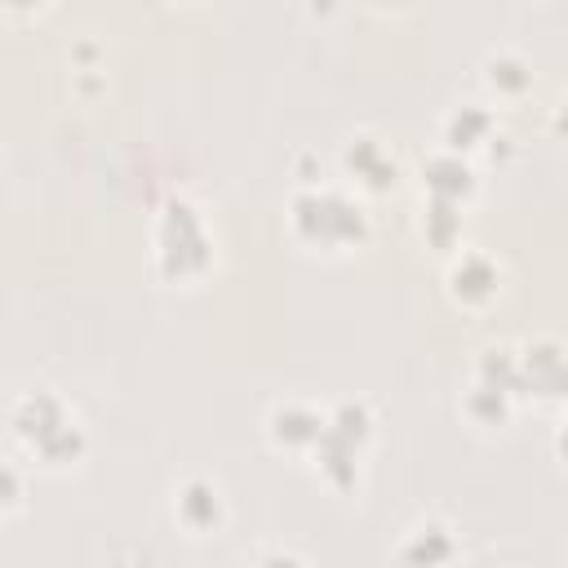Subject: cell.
Masks as SVG:
<instances>
[{
  "mask_svg": "<svg viewBox=\"0 0 568 568\" xmlns=\"http://www.w3.org/2000/svg\"><path fill=\"white\" fill-rule=\"evenodd\" d=\"M328 430H337V435H346L351 444L368 448V439H373V430H377V417H373L368 399H342V404L328 408Z\"/></svg>",
  "mask_w": 568,
  "mask_h": 568,
  "instance_id": "17",
  "label": "cell"
},
{
  "mask_svg": "<svg viewBox=\"0 0 568 568\" xmlns=\"http://www.w3.org/2000/svg\"><path fill=\"white\" fill-rule=\"evenodd\" d=\"M18 506H22V475H18V466H4V475H0V510L13 515Z\"/></svg>",
  "mask_w": 568,
  "mask_h": 568,
  "instance_id": "19",
  "label": "cell"
},
{
  "mask_svg": "<svg viewBox=\"0 0 568 568\" xmlns=\"http://www.w3.org/2000/svg\"><path fill=\"white\" fill-rule=\"evenodd\" d=\"M422 186H426V195L466 204L475 195V186H479V169H475V160L466 151L435 146L430 155H422Z\"/></svg>",
  "mask_w": 568,
  "mask_h": 568,
  "instance_id": "7",
  "label": "cell"
},
{
  "mask_svg": "<svg viewBox=\"0 0 568 568\" xmlns=\"http://www.w3.org/2000/svg\"><path fill=\"white\" fill-rule=\"evenodd\" d=\"M484 84L497 93V98H519L532 89V62L515 49H497L484 58Z\"/></svg>",
  "mask_w": 568,
  "mask_h": 568,
  "instance_id": "13",
  "label": "cell"
},
{
  "mask_svg": "<svg viewBox=\"0 0 568 568\" xmlns=\"http://www.w3.org/2000/svg\"><path fill=\"white\" fill-rule=\"evenodd\" d=\"M462 408H466V417L479 422V426H501V422L510 417V408H515V390L470 377V386H466V395H462Z\"/></svg>",
  "mask_w": 568,
  "mask_h": 568,
  "instance_id": "15",
  "label": "cell"
},
{
  "mask_svg": "<svg viewBox=\"0 0 568 568\" xmlns=\"http://www.w3.org/2000/svg\"><path fill=\"white\" fill-rule=\"evenodd\" d=\"M213 266V235L191 195H169L155 213V271L164 280H195Z\"/></svg>",
  "mask_w": 568,
  "mask_h": 568,
  "instance_id": "2",
  "label": "cell"
},
{
  "mask_svg": "<svg viewBox=\"0 0 568 568\" xmlns=\"http://www.w3.org/2000/svg\"><path fill=\"white\" fill-rule=\"evenodd\" d=\"M324 426H328V413L315 408L311 399H280V404L266 413V435H271V444L284 448V453H311V448L320 444Z\"/></svg>",
  "mask_w": 568,
  "mask_h": 568,
  "instance_id": "6",
  "label": "cell"
},
{
  "mask_svg": "<svg viewBox=\"0 0 568 568\" xmlns=\"http://www.w3.org/2000/svg\"><path fill=\"white\" fill-rule=\"evenodd\" d=\"M288 231L311 248H351L368 235V213L351 191L311 182L288 195Z\"/></svg>",
  "mask_w": 568,
  "mask_h": 568,
  "instance_id": "1",
  "label": "cell"
},
{
  "mask_svg": "<svg viewBox=\"0 0 568 568\" xmlns=\"http://www.w3.org/2000/svg\"><path fill=\"white\" fill-rule=\"evenodd\" d=\"M462 204L457 200H439V195H426L422 204V235L435 244V248H457L462 244Z\"/></svg>",
  "mask_w": 568,
  "mask_h": 568,
  "instance_id": "16",
  "label": "cell"
},
{
  "mask_svg": "<svg viewBox=\"0 0 568 568\" xmlns=\"http://www.w3.org/2000/svg\"><path fill=\"white\" fill-rule=\"evenodd\" d=\"M311 457H315V470H320L337 493H351V488L359 484V457H364V448L351 444L346 435H337V430L324 426V435H320V444L311 448Z\"/></svg>",
  "mask_w": 568,
  "mask_h": 568,
  "instance_id": "10",
  "label": "cell"
},
{
  "mask_svg": "<svg viewBox=\"0 0 568 568\" xmlns=\"http://www.w3.org/2000/svg\"><path fill=\"white\" fill-rule=\"evenodd\" d=\"M399 559L404 564H448V559H457V537H453L448 524L422 519L417 528H408V537L399 546Z\"/></svg>",
  "mask_w": 568,
  "mask_h": 568,
  "instance_id": "12",
  "label": "cell"
},
{
  "mask_svg": "<svg viewBox=\"0 0 568 568\" xmlns=\"http://www.w3.org/2000/svg\"><path fill=\"white\" fill-rule=\"evenodd\" d=\"M173 515H178V524H182L191 537H204V532L222 528V519H226L222 488H217L213 479H204V475L182 479V484L173 488Z\"/></svg>",
  "mask_w": 568,
  "mask_h": 568,
  "instance_id": "8",
  "label": "cell"
},
{
  "mask_svg": "<svg viewBox=\"0 0 568 568\" xmlns=\"http://www.w3.org/2000/svg\"><path fill=\"white\" fill-rule=\"evenodd\" d=\"M519 395L568 404V346L555 337H532L519 346Z\"/></svg>",
  "mask_w": 568,
  "mask_h": 568,
  "instance_id": "3",
  "label": "cell"
},
{
  "mask_svg": "<svg viewBox=\"0 0 568 568\" xmlns=\"http://www.w3.org/2000/svg\"><path fill=\"white\" fill-rule=\"evenodd\" d=\"M555 453L568 462V408H564V417H559V426H555Z\"/></svg>",
  "mask_w": 568,
  "mask_h": 568,
  "instance_id": "20",
  "label": "cell"
},
{
  "mask_svg": "<svg viewBox=\"0 0 568 568\" xmlns=\"http://www.w3.org/2000/svg\"><path fill=\"white\" fill-rule=\"evenodd\" d=\"M342 169L364 186V191H390L399 182V164L386 151V142H377L373 133H355L342 146Z\"/></svg>",
  "mask_w": 568,
  "mask_h": 568,
  "instance_id": "9",
  "label": "cell"
},
{
  "mask_svg": "<svg viewBox=\"0 0 568 568\" xmlns=\"http://www.w3.org/2000/svg\"><path fill=\"white\" fill-rule=\"evenodd\" d=\"M444 284L457 306H488L501 293V262L484 248H462L448 257Z\"/></svg>",
  "mask_w": 568,
  "mask_h": 568,
  "instance_id": "4",
  "label": "cell"
},
{
  "mask_svg": "<svg viewBox=\"0 0 568 568\" xmlns=\"http://www.w3.org/2000/svg\"><path fill=\"white\" fill-rule=\"evenodd\" d=\"M555 129H559V133L568 138V98H564V102L555 106Z\"/></svg>",
  "mask_w": 568,
  "mask_h": 568,
  "instance_id": "21",
  "label": "cell"
},
{
  "mask_svg": "<svg viewBox=\"0 0 568 568\" xmlns=\"http://www.w3.org/2000/svg\"><path fill=\"white\" fill-rule=\"evenodd\" d=\"M444 146H453V151H475V146H484V142H493V133H497V120H493V111L488 106H479V102H457L448 115H444Z\"/></svg>",
  "mask_w": 568,
  "mask_h": 568,
  "instance_id": "11",
  "label": "cell"
},
{
  "mask_svg": "<svg viewBox=\"0 0 568 568\" xmlns=\"http://www.w3.org/2000/svg\"><path fill=\"white\" fill-rule=\"evenodd\" d=\"M377 4H408V0H377Z\"/></svg>",
  "mask_w": 568,
  "mask_h": 568,
  "instance_id": "23",
  "label": "cell"
},
{
  "mask_svg": "<svg viewBox=\"0 0 568 568\" xmlns=\"http://www.w3.org/2000/svg\"><path fill=\"white\" fill-rule=\"evenodd\" d=\"M67 417H75L71 408H67V399L62 395H53L49 386H36V390H22L18 399H13V408H9V430H13V439L31 453L49 430H58Z\"/></svg>",
  "mask_w": 568,
  "mask_h": 568,
  "instance_id": "5",
  "label": "cell"
},
{
  "mask_svg": "<svg viewBox=\"0 0 568 568\" xmlns=\"http://www.w3.org/2000/svg\"><path fill=\"white\" fill-rule=\"evenodd\" d=\"M475 377L519 395V346H484L475 359Z\"/></svg>",
  "mask_w": 568,
  "mask_h": 568,
  "instance_id": "18",
  "label": "cell"
},
{
  "mask_svg": "<svg viewBox=\"0 0 568 568\" xmlns=\"http://www.w3.org/2000/svg\"><path fill=\"white\" fill-rule=\"evenodd\" d=\"M84 448H89V439H84L80 417H67L58 430H49V435L31 448V457H36L40 466H49V470H67V466H75V462L84 457Z\"/></svg>",
  "mask_w": 568,
  "mask_h": 568,
  "instance_id": "14",
  "label": "cell"
},
{
  "mask_svg": "<svg viewBox=\"0 0 568 568\" xmlns=\"http://www.w3.org/2000/svg\"><path fill=\"white\" fill-rule=\"evenodd\" d=\"M9 9H36V4H44V0H4Z\"/></svg>",
  "mask_w": 568,
  "mask_h": 568,
  "instance_id": "22",
  "label": "cell"
}]
</instances>
